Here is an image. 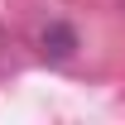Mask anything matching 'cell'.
<instances>
[{
	"label": "cell",
	"mask_w": 125,
	"mask_h": 125,
	"mask_svg": "<svg viewBox=\"0 0 125 125\" xmlns=\"http://www.w3.org/2000/svg\"><path fill=\"white\" fill-rule=\"evenodd\" d=\"M39 53H43L48 62H72L77 58V29L62 24V19L43 24V29H39Z\"/></svg>",
	"instance_id": "6da1fadb"
},
{
	"label": "cell",
	"mask_w": 125,
	"mask_h": 125,
	"mask_svg": "<svg viewBox=\"0 0 125 125\" xmlns=\"http://www.w3.org/2000/svg\"><path fill=\"white\" fill-rule=\"evenodd\" d=\"M120 5H125V0H120Z\"/></svg>",
	"instance_id": "7a4b0ae2"
}]
</instances>
